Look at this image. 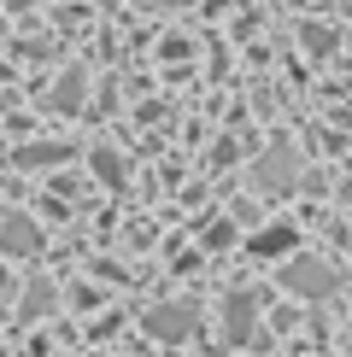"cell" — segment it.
Instances as JSON below:
<instances>
[{"mask_svg":"<svg viewBox=\"0 0 352 357\" xmlns=\"http://www.w3.org/2000/svg\"><path fill=\"white\" fill-rule=\"evenodd\" d=\"M253 182L264 193H288L293 182H300V158H293V146H270V153L253 165Z\"/></svg>","mask_w":352,"mask_h":357,"instance_id":"6da1fadb","label":"cell"},{"mask_svg":"<svg viewBox=\"0 0 352 357\" xmlns=\"http://www.w3.org/2000/svg\"><path fill=\"white\" fill-rule=\"evenodd\" d=\"M0 252H6V258H36L41 252V229L29 217H6L0 222Z\"/></svg>","mask_w":352,"mask_h":357,"instance_id":"7a4b0ae2","label":"cell"},{"mask_svg":"<svg viewBox=\"0 0 352 357\" xmlns=\"http://www.w3.org/2000/svg\"><path fill=\"white\" fill-rule=\"evenodd\" d=\"M147 328H153L159 340H182L188 328H194V310L188 305H159L153 317H147Z\"/></svg>","mask_w":352,"mask_h":357,"instance_id":"3957f363","label":"cell"},{"mask_svg":"<svg viewBox=\"0 0 352 357\" xmlns=\"http://www.w3.org/2000/svg\"><path fill=\"white\" fill-rule=\"evenodd\" d=\"M282 281H288L293 293H329V287H335V275L323 270V264H311V258H300V264H293V270H288Z\"/></svg>","mask_w":352,"mask_h":357,"instance_id":"277c9868","label":"cell"},{"mask_svg":"<svg viewBox=\"0 0 352 357\" xmlns=\"http://www.w3.org/2000/svg\"><path fill=\"white\" fill-rule=\"evenodd\" d=\"M59 158H71V146H53V141H36V146H18V165L24 170H47Z\"/></svg>","mask_w":352,"mask_h":357,"instance_id":"5b68a950","label":"cell"},{"mask_svg":"<svg viewBox=\"0 0 352 357\" xmlns=\"http://www.w3.org/2000/svg\"><path fill=\"white\" fill-rule=\"evenodd\" d=\"M88 158H94V176H100V182H112V188H124V182H129V165L112 153V146H94Z\"/></svg>","mask_w":352,"mask_h":357,"instance_id":"8992f818","label":"cell"},{"mask_svg":"<svg viewBox=\"0 0 352 357\" xmlns=\"http://www.w3.org/2000/svg\"><path fill=\"white\" fill-rule=\"evenodd\" d=\"M247 334H253V299L235 293L229 299V340H247Z\"/></svg>","mask_w":352,"mask_h":357,"instance_id":"52a82bcc","label":"cell"},{"mask_svg":"<svg viewBox=\"0 0 352 357\" xmlns=\"http://www.w3.org/2000/svg\"><path fill=\"white\" fill-rule=\"evenodd\" d=\"M53 106H59V112H77V106H82V70H71V77L53 88Z\"/></svg>","mask_w":352,"mask_h":357,"instance_id":"ba28073f","label":"cell"},{"mask_svg":"<svg viewBox=\"0 0 352 357\" xmlns=\"http://www.w3.org/2000/svg\"><path fill=\"white\" fill-rule=\"evenodd\" d=\"M53 305V287H47V281H29V293H24V305H18V317L29 322V317H41V310H47Z\"/></svg>","mask_w":352,"mask_h":357,"instance_id":"9c48e42d","label":"cell"},{"mask_svg":"<svg viewBox=\"0 0 352 357\" xmlns=\"http://www.w3.org/2000/svg\"><path fill=\"white\" fill-rule=\"evenodd\" d=\"M288 246H293V229H264L253 241V252H264V258H276V252H288Z\"/></svg>","mask_w":352,"mask_h":357,"instance_id":"30bf717a","label":"cell"},{"mask_svg":"<svg viewBox=\"0 0 352 357\" xmlns=\"http://www.w3.org/2000/svg\"><path fill=\"white\" fill-rule=\"evenodd\" d=\"M305 47H311V53H329L335 36H329V29H305Z\"/></svg>","mask_w":352,"mask_h":357,"instance_id":"8fae6325","label":"cell"},{"mask_svg":"<svg viewBox=\"0 0 352 357\" xmlns=\"http://www.w3.org/2000/svg\"><path fill=\"white\" fill-rule=\"evenodd\" d=\"M6 6H12V12H29V6H36V0H6Z\"/></svg>","mask_w":352,"mask_h":357,"instance_id":"7c38bea8","label":"cell"},{"mask_svg":"<svg viewBox=\"0 0 352 357\" xmlns=\"http://www.w3.org/2000/svg\"><path fill=\"white\" fill-rule=\"evenodd\" d=\"M141 6H170V0H141Z\"/></svg>","mask_w":352,"mask_h":357,"instance_id":"4fadbf2b","label":"cell"}]
</instances>
